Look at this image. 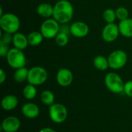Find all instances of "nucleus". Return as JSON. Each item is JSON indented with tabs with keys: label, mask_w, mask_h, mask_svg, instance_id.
<instances>
[{
	"label": "nucleus",
	"mask_w": 132,
	"mask_h": 132,
	"mask_svg": "<svg viewBox=\"0 0 132 132\" xmlns=\"http://www.w3.org/2000/svg\"><path fill=\"white\" fill-rule=\"evenodd\" d=\"M124 93L128 97H132V80H129V81H127L126 83H125Z\"/></svg>",
	"instance_id": "27"
},
{
	"label": "nucleus",
	"mask_w": 132,
	"mask_h": 132,
	"mask_svg": "<svg viewBox=\"0 0 132 132\" xmlns=\"http://www.w3.org/2000/svg\"><path fill=\"white\" fill-rule=\"evenodd\" d=\"M103 19L108 23H114L117 19L116 12L112 9H107L103 12Z\"/></svg>",
	"instance_id": "23"
},
{
	"label": "nucleus",
	"mask_w": 132,
	"mask_h": 132,
	"mask_svg": "<svg viewBox=\"0 0 132 132\" xmlns=\"http://www.w3.org/2000/svg\"><path fill=\"white\" fill-rule=\"evenodd\" d=\"M12 44L15 48L21 50H24L25 49H26V47L29 45L28 38L23 33L17 32L16 33L13 34Z\"/></svg>",
	"instance_id": "14"
},
{
	"label": "nucleus",
	"mask_w": 132,
	"mask_h": 132,
	"mask_svg": "<svg viewBox=\"0 0 132 132\" xmlns=\"http://www.w3.org/2000/svg\"><path fill=\"white\" fill-rule=\"evenodd\" d=\"M37 14L45 19H50L53 17V6L49 3H41L37 6L36 9Z\"/></svg>",
	"instance_id": "16"
},
{
	"label": "nucleus",
	"mask_w": 132,
	"mask_h": 132,
	"mask_svg": "<svg viewBox=\"0 0 132 132\" xmlns=\"http://www.w3.org/2000/svg\"><path fill=\"white\" fill-rule=\"evenodd\" d=\"M49 114L51 120L56 124H61L64 122L68 115L67 109L66 108V107L62 104L58 103L53 104V105L50 106Z\"/></svg>",
	"instance_id": "8"
},
{
	"label": "nucleus",
	"mask_w": 132,
	"mask_h": 132,
	"mask_svg": "<svg viewBox=\"0 0 132 132\" xmlns=\"http://www.w3.org/2000/svg\"><path fill=\"white\" fill-rule=\"evenodd\" d=\"M39 132H56V131H54L53 129L52 128H43L42 130H40Z\"/></svg>",
	"instance_id": "30"
},
{
	"label": "nucleus",
	"mask_w": 132,
	"mask_h": 132,
	"mask_svg": "<svg viewBox=\"0 0 132 132\" xmlns=\"http://www.w3.org/2000/svg\"><path fill=\"white\" fill-rule=\"evenodd\" d=\"M55 40H56V43L59 46H67L68 44V42H69L68 33L60 31V32L55 37Z\"/></svg>",
	"instance_id": "24"
},
{
	"label": "nucleus",
	"mask_w": 132,
	"mask_h": 132,
	"mask_svg": "<svg viewBox=\"0 0 132 132\" xmlns=\"http://www.w3.org/2000/svg\"><path fill=\"white\" fill-rule=\"evenodd\" d=\"M115 12H116V16H117V19H119L120 21H122V20H125L128 18H129V12H128V10L125 8V7H118L116 10H115Z\"/></svg>",
	"instance_id": "25"
},
{
	"label": "nucleus",
	"mask_w": 132,
	"mask_h": 132,
	"mask_svg": "<svg viewBox=\"0 0 132 132\" xmlns=\"http://www.w3.org/2000/svg\"><path fill=\"white\" fill-rule=\"evenodd\" d=\"M9 50L10 49L9 48V45L0 43V56H1V57H6Z\"/></svg>",
	"instance_id": "28"
},
{
	"label": "nucleus",
	"mask_w": 132,
	"mask_h": 132,
	"mask_svg": "<svg viewBox=\"0 0 132 132\" xmlns=\"http://www.w3.org/2000/svg\"><path fill=\"white\" fill-rule=\"evenodd\" d=\"M0 27L3 32L15 34L20 28V20L16 15L6 12L0 17Z\"/></svg>",
	"instance_id": "2"
},
{
	"label": "nucleus",
	"mask_w": 132,
	"mask_h": 132,
	"mask_svg": "<svg viewBox=\"0 0 132 132\" xmlns=\"http://www.w3.org/2000/svg\"><path fill=\"white\" fill-rule=\"evenodd\" d=\"M120 34L126 38H132V19L128 18L118 24Z\"/></svg>",
	"instance_id": "15"
},
{
	"label": "nucleus",
	"mask_w": 132,
	"mask_h": 132,
	"mask_svg": "<svg viewBox=\"0 0 132 132\" xmlns=\"http://www.w3.org/2000/svg\"><path fill=\"white\" fill-rule=\"evenodd\" d=\"M22 93H23V96L26 99L32 100L36 97V94H37V90H36V88L34 85L29 84L24 87Z\"/></svg>",
	"instance_id": "22"
},
{
	"label": "nucleus",
	"mask_w": 132,
	"mask_h": 132,
	"mask_svg": "<svg viewBox=\"0 0 132 132\" xmlns=\"http://www.w3.org/2000/svg\"><path fill=\"white\" fill-rule=\"evenodd\" d=\"M20 128V121L14 116L5 118L1 125V130L5 132H15Z\"/></svg>",
	"instance_id": "12"
},
{
	"label": "nucleus",
	"mask_w": 132,
	"mask_h": 132,
	"mask_svg": "<svg viewBox=\"0 0 132 132\" xmlns=\"http://www.w3.org/2000/svg\"><path fill=\"white\" fill-rule=\"evenodd\" d=\"M73 7L67 0H59L53 5V18L60 24H67L73 16Z\"/></svg>",
	"instance_id": "1"
},
{
	"label": "nucleus",
	"mask_w": 132,
	"mask_h": 132,
	"mask_svg": "<svg viewBox=\"0 0 132 132\" xmlns=\"http://www.w3.org/2000/svg\"><path fill=\"white\" fill-rule=\"evenodd\" d=\"M6 60L8 64L15 70L24 67L26 63V58L23 50L15 47L9 50L6 56Z\"/></svg>",
	"instance_id": "3"
},
{
	"label": "nucleus",
	"mask_w": 132,
	"mask_h": 132,
	"mask_svg": "<svg viewBox=\"0 0 132 132\" xmlns=\"http://www.w3.org/2000/svg\"><path fill=\"white\" fill-rule=\"evenodd\" d=\"M73 80V75L71 70L67 68H61L56 74V81L61 87L70 86Z\"/></svg>",
	"instance_id": "11"
},
{
	"label": "nucleus",
	"mask_w": 132,
	"mask_h": 132,
	"mask_svg": "<svg viewBox=\"0 0 132 132\" xmlns=\"http://www.w3.org/2000/svg\"><path fill=\"white\" fill-rule=\"evenodd\" d=\"M40 100L44 104L51 106L54 104L55 97H54V94H53V92H51L50 90H46L41 93Z\"/></svg>",
	"instance_id": "21"
},
{
	"label": "nucleus",
	"mask_w": 132,
	"mask_h": 132,
	"mask_svg": "<svg viewBox=\"0 0 132 132\" xmlns=\"http://www.w3.org/2000/svg\"><path fill=\"white\" fill-rule=\"evenodd\" d=\"M6 80V73L3 69H0V84H3Z\"/></svg>",
	"instance_id": "29"
},
{
	"label": "nucleus",
	"mask_w": 132,
	"mask_h": 132,
	"mask_svg": "<svg viewBox=\"0 0 132 132\" xmlns=\"http://www.w3.org/2000/svg\"><path fill=\"white\" fill-rule=\"evenodd\" d=\"M104 83L108 89L114 94L124 92L125 84L121 77L114 72L108 73L104 78Z\"/></svg>",
	"instance_id": "5"
},
{
	"label": "nucleus",
	"mask_w": 132,
	"mask_h": 132,
	"mask_svg": "<svg viewBox=\"0 0 132 132\" xmlns=\"http://www.w3.org/2000/svg\"><path fill=\"white\" fill-rule=\"evenodd\" d=\"M48 78L46 70L42 67H33L29 70L27 81L29 84L34 86H39L44 84Z\"/></svg>",
	"instance_id": "6"
},
{
	"label": "nucleus",
	"mask_w": 132,
	"mask_h": 132,
	"mask_svg": "<svg viewBox=\"0 0 132 132\" xmlns=\"http://www.w3.org/2000/svg\"><path fill=\"white\" fill-rule=\"evenodd\" d=\"M93 64L97 70H101V71L106 70L108 69V67H110L109 63H108V59L102 55L96 56L94 58Z\"/></svg>",
	"instance_id": "18"
},
{
	"label": "nucleus",
	"mask_w": 132,
	"mask_h": 132,
	"mask_svg": "<svg viewBox=\"0 0 132 132\" xmlns=\"http://www.w3.org/2000/svg\"><path fill=\"white\" fill-rule=\"evenodd\" d=\"M108 59L110 68L113 70H120L126 65L128 56L124 50H116L109 54Z\"/></svg>",
	"instance_id": "7"
},
{
	"label": "nucleus",
	"mask_w": 132,
	"mask_h": 132,
	"mask_svg": "<svg viewBox=\"0 0 132 132\" xmlns=\"http://www.w3.org/2000/svg\"><path fill=\"white\" fill-rule=\"evenodd\" d=\"M120 35L118 25L114 23H108L103 29L101 32L102 39L107 43L115 41Z\"/></svg>",
	"instance_id": "9"
},
{
	"label": "nucleus",
	"mask_w": 132,
	"mask_h": 132,
	"mask_svg": "<svg viewBox=\"0 0 132 132\" xmlns=\"http://www.w3.org/2000/svg\"><path fill=\"white\" fill-rule=\"evenodd\" d=\"M28 42H29V45L32 46H37L39 45H40L44 39L43 36L42 35V33L37 31H32L31 32L28 36Z\"/></svg>",
	"instance_id": "19"
},
{
	"label": "nucleus",
	"mask_w": 132,
	"mask_h": 132,
	"mask_svg": "<svg viewBox=\"0 0 132 132\" xmlns=\"http://www.w3.org/2000/svg\"><path fill=\"white\" fill-rule=\"evenodd\" d=\"M29 70L25 67L16 69L14 73V80L17 83H22L25 80H27Z\"/></svg>",
	"instance_id": "20"
},
{
	"label": "nucleus",
	"mask_w": 132,
	"mask_h": 132,
	"mask_svg": "<svg viewBox=\"0 0 132 132\" xmlns=\"http://www.w3.org/2000/svg\"><path fill=\"white\" fill-rule=\"evenodd\" d=\"M22 113L28 118H36L39 114V109L34 103H26L22 108Z\"/></svg>",
	"instance_id": "13"
},
{
	"label": "nucleus",
	"mask_w": 132,
	"mask_h": 132,
	"mask_svg": "<svg viewBox=\"0 0 132 132\" xmlns=\"http://www.w3.org/2000/svg\"><path fill=\"white\" fill-rule=\"evenodd\" d=\"M18 103H19L18 98L14 95L9 94L5 96L2 100L1 105L5 111H12L17 107Z\"/></svg>",
	"instance_id": "17"
},
{
	"label": "nucleus",
	"mask_w": 132,
	"mask_h": 132,
	"mask_svg": "<svg viewBox=\"0 0 132 132\" xmlns=\"http://www.w3.org/2000/svg\"><path fill=\"white\" fill-rule=\"evenodd\" d=\"M40 32L45 39H50L55 38L60 31V23L53 19H46L40 26Z\"/></svg>",
	"instance_id": "4"
},
{
	"label": "nucleus",
	"mask_w": 132,
	"mask_h": 132,
	"mask_svg": "<svg viewBox=\"0 0 132 132\" xmlns=\"http://www.w3.org/2000/svg\"><path fill=\"white\" fill-rule=\"evenodd\" d=\"M90 29L88 25L81 21H77L70 26V32L76 38H84L89 33Z\"/></svg>",
	"instance_id": "10"
},
{
	"label": "nucleus",
	"mask_w": 132,
	"mask_h": 132,
	"mask_svg": "<svg viewBox=\"0 0 132 132\" xmlns=\"http://www.w3.org/2000/svg\"><path fill=\"white\" fill-rule=\"evenodd\" d=\"M12 39H13V34H12V33L4 32L3 33L1 34L0 43H2L9 45L11 43H12Z\"/></svg>",
	"instance_id": "26"
}]
</instances>
